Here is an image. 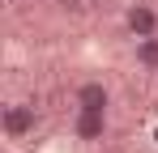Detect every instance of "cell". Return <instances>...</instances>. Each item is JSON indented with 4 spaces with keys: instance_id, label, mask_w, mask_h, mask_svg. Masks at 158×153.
<instances>
[{
    "instance_id": "obj_1",
    "label": "cell",
    "mask_w": 158,
    "mask_h": 153,
    "mask_svg": "<svg viewBox=\"0 0 158 153\" xmlns=\"http://www.w3.org/2000/svg\"><path fill=\"white\" fill-rule=\"evenodd\" d=\"M34 124H39V115H34V106H30V102H4V111H0V132H4L9 140L30 136Z\"/></svg>"
},
{
    "instance_id": "obj_2",
    "label": "cell",
    "mask_w": 158,
    "mask_h": 153,
    "mask_svg": "<svg viewBox=\"0 0 158 153\" xmlns=\"http://www.w3.org/2000/svg\"><path fill=\"white\" fill-rule=\"evenodd\" d=\"M107 128H111V115L107 111H90V106H77V115H73V136L85 140V145H94V140H103Z\"/></svg>"
},
{
    "instance_id": "obj_3",
    "label": "cell",
    "mask_w": 158,
    "mask_h": 153,
    "mask_svg": "<svg viewBox=\"0 0 158 153\" xmlns=\"http://www.w3.org/2000/svg\"><path fill=\"white\" fill-rule=\"evenodd\" d=\"M124 26H128L132 38H150V34H158V9L154 4H128L124 9Z\"/></svg>"
},
{
    "instance_id": "obj_4",
    "label": "cell",
    "mask_w": 158,
    "mask_h": 153,
    "mask_svg": "<svg viewBox=\"0 0 158 153\" xmlns=\"http://www.w3.org/2000/svg\"><path fill=\"white\" fill-rule=\"evenodd\" d=\"M73 102H77V106H90V111H107V106H111V89H107L103 81H81Z\"/></svg>"
},
{
    "instance_id": "obj_5",
    "label": "cell",
    "mask_w": 158,
    "mask_h": 153,
    "mask_svg": "<svg viewBox=\"0 0 158 153\" xmlns=\"http://www.w3.org/2000/svg\"><path fill=\"white\" fill-rule=\"evenodd\" d=\"M132 55H137V64H141L145 73H158V34H150V38H137Z\"/></svg>"
}]
</instances>
